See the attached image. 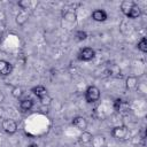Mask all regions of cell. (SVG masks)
Masks as SVG:
<instances>
[{
	"instance_id": "cell-14",
	"label": "cell",
	"mask_w": 147,
	"mask_h": 147,
	"mask_svg": "<svg viewBox=\"0 0 147 147\" xmlns=\"http://www.w3.org/2000/svg\"><path fill=\"white\" fill-rule=\"evenodd\" d=\"M28 20H29V15H28L26 10H21V11H18L17 15H16V18H15L16 23H17L20 26L24 25V24L28 22Z\"/></svg>"
},
{
	"instance_id": "cell-1",
	"label": "cell",
	"mask_w": 147,
	"mask_h": 147,
	"mask_svg": "<svg viewBox=\"0 0 147 147\" xmlns=\"http://www.w3.org/2000/svg\"><path fill=\"white\" fill-rule=\"evenodd\" d=\"M31 92L39 99V101L42 103V105H49L51 101H52V98L49 96L48 94V91L47 88L44 86V85H37V86H33L31 88Z\"/></svg>"
},
{
	"instance_id": "cell-2",
	"label": "cell",
	"mask_w": 147,
	"mask_h": 147,
	"mask_svg": "<svg viewBox=\"0 0 147 147\" xmlns=\"http://www.w3.org/2000/svg\"><path fill=\"white\" fill-rule=\"evenodd\" d=\"M85 100L87 103H95L100 100L101 98V92H100V88L95 85H90L86 91H85Z\"/></svg>"
},
{
	"instance_id": "cell-6",
	"label": "cell",
	"mask_w": 147,
	"mask_h": 147,
	"mask_svg": "<svg viewBox=\"0 0 147 147\" xmlns=\"http://www.w3.org/2000/svg\"><path fill=\"white\" fill-rule=\"evenodd\" d=\"M71 124H72L76 129H78L79 131H85V130H87V125H88L87 119H86L84 116H75V117L72 118V121H71Z\"/></svg>"
},
{
	"instance_id": "cell-19",
	"label": "cell",
	"mask_w": 147,
	"mask_h": 147,
	"mask_svg": "<svg viewBox=\"0 0 147 147\" xmlns=\"http://www.w3.org/2000/svg\"><path fill=\"white\" fill-rule=\"evenodd\" d=\"M75 38L78 40V41H84L87 39V32L84 31V30H77L75 32Z\"/></svg>"
},
{
	"instance_id": "cell-7",
	"label": "cell",
	"mask_w": 147,
	"mask_h": 147,
	"mask_svg": "<svg viewBox=\"0 0 147 147\" xmlns=\"http://www.w3.org/2000/svg\"><path fill=\"white\" fill-rule=\"evenodd\" d=\"M91 18L93 20V21H95V22H105V21H107V18H108V14H107V11L105 10V9H100V8H98V9H94L93 11H92V14H91Z\"/></svg>"
},
{
	"instance_id": "cell-5",
	"label": "cell",
	"mask_w": 147,
	"mask_h": 147,
	"mask_svg": "<svg viewBox=\"0 0 147 147\" xmlns=\"http://www.w3.org/2000/svg\"><path fill=\"white\" fill-rule=\"evenodd\" d=\"M95 57V51L92 47H84L79 51L77 59L82 62H90Z\"/></svg>"
},
{
	"instance_id": "cell-16",
	"label": "cell",
	"mask_w": 147,
	"mask_h": 147,
	"mask_svg": "<svg viewBox=\"0 0 147 147\" xmlns=\"http://www.w3.org/2000/svg\"><path fill=\"white\" fill-rule=\"evenodd\" d=\"M134 3H136V1H133V0H124V1L121 2L119 9H121V11H122L124 15H126L127 11L132 8V6H133Z\"/></svg>"
},
{
	"instance_id": "cell-23",
	"label": "cell",
	"mask_w": 147,
	"mask_h": 147,
	"mask_svg": "<svg viewBox=\"0 0 147 147\" xmlns=\"http://www.w3.org/2000/svg\"><path fill=\"white\" fill-rule=\"evenodd\" d=\"M28 147H39L38 145H36V144H31V145H29Z\"/></svg>"
},
{
	"instance_id": "cell-24",
	"label": "cell",
	"mask_w": 147,
	"mask_h": 147,
	"mask_svg": "<svg viewBox=\"0 0 147 147\" xmlns=\"http://www.w3.org/2000/svg\"><path fill=\"white\" fill-rule=\"evenodd\" d=\"M1 38H2V33L0 32V40H1Z\"/></svg>"
},
{
	"instance_id": "cell-10",
	"label": "cell",
	"mask_w": 147,
	"mask_h": 147,
	"mask_svg": "<svg viewBox=\"0 0 147 147\" xmlns=\"http://www.w3.org/2000/svg\"><path fill=\"white\" fill-rule=\"evenodd\" d=\"M34 106V102L32 99H29V98H25V99H22L20 100V103H18V107L22 111H30Z\"/></svg>"
},
{
	"instance_id": "cell-4",
	"label": "cell",
	"mask_w": 147,
	"mask_h": 147,
	"mask_svg": "<svg viewBox=\"0 0 147 147\" xmlns=\"http://www.w3.org/2000/svg\"><path fill=\"white\" fill-rule=\"evenodd\" d=\"M1 127L7 134L13 136L17 132V122L13 118H3L1 122Z\"/></svg>"
},
{
	"instance_id": "cell-15",
	"label": "cell",
	"mask_w": 147,
	"mask_h": 147,
	"mask_svg": "<svg viewBox=\"0 0 147 147\" xmlns=\"http://www.w3.org/2000/svg\"><path fill=\"white\" fill-rule=\"evenodd\" d=\"M92 137H93V134H92L91 132H88L87 130L82 131L80 136L78 137V138H79V142H80V144H83V145H87V144H90V142H91Z\"/></svg>"
},
{
	"instance_id": "cell-21",
	"label": "cell",
	"mask_w": 147,
	"mask_h": 147,
	"mask_svg": "<svg viewBox=\"0 0 147 147\" xmlns=\"http://www.w3.org/2000/svg\"><path fill=\"white\" fill-rule=\"evenodd\" d=\"M122 105H123V100H122V99H119V98L115 99V100H114V102H113V107H114L115 111L119 113V111H121V109H122Z\"/></svg>"
},
{
	"instance_id": "cell-3",
	"label": "cell",
	"mask_w": 147,
	"mask_h": 147,
	"mask_svg": "<svg viewBox=\"0 0 147 147\" xmlns=\"http://www.w3.org/2000/svg\"><path fill=\"white\" fill-rule=\"evenodd\" d=\"M130 134V131L126 125H117L111 129L110 136L116 140H125Z\"/></svg>"
},
{
	"instance_id": "cell-13",
	"label": "cell",
	"mask_w": 147,
	"mask_h": 147,
	"mask_svg": "<svg viewBox=\"0 0 147 147\" xmlns=\"http://www.w3.org/2000/svg\"><path fill=\"white\" fill-rule=\"evenodd\" d=\"M62 17L64 21H67L69 23H76V21H77V14L75 10H71V9L64 10L62 14Z\"/></svg>"
},
{
	"instance_id": "cell-18",
	"label": "cell",
	"mask_w": 147,
	"mask_h": 147,
	"mask_svg": "<svg viewBox=\"0 0 147 147\" xmlns=\"http://www.w3.org/2000/svg\"><path fill=\"white\" fill-rule=\"evenodd\" d=\"M23 93H24V91H23V88L21 86H14L11 88V95L15 99H21L22 95H23Z\"/></svg>"
},
{
	"instance_id": "cell-20",
	"label": "cell",
	"mask_w": 147,
	"mask_h": 147,
	"mask_svg": "<svg viewBox=\"0 0 147 147\" xmlns=\"http://www.w3.org/2000/svg\"><path fill=\"white\" fill-rule=\"evenodd\" d=\"M31 1L30 0H21L17 2V6L21 8V10H28V8L30 7Z\"/></svg>"
},
{
	"instance_id": "cell-22",
	"label": "cell",
	"mask_w": 147,
	"mask_h": 147,
	"mask_svg": "<svg viewBox=\"0 0 147 147\" xmlns=\"http://www.w3.org/2000/svg\"><path fill=\"white\" fill-rule=\"evenodd\" d=\"M5 101V94L2 92H0V103H2Z\"/></svg>"
},
{
	"instance_id": "cell-17",
	"label": "cell",
	"mask_w": 147,
	"mask_h": 147,
	"mask_svg": "<svg viewBox=\"0 0 147 147\" xmlns=\"http://www.w3.org/2000/svg\"><path fill=\"white\" fill-rule=\"evenodd\" d=\"M137 48H138L141 53H146V52H147V39H146V37H142V38L138 41Z\"/></svg>"
},
{
	"instance_id": "cell-11",
	"label": "cell",
	"mask_w": 147,
	"mask_h": 147,
	"mask_svg": "<svg viewBox=\"0 0 147 147\" xmlns=\"http://www.w3.org/2000/svg\"><path fill=\"white\" fill-rule=\"evenodd\" d=\"M138 85H139V82H138V78L136 76L126 77V79H125V87H126V90L134 91V90L138 88Z\"/></svg>"
},
{
	"instance_id": "cell-9",
	"label": "cell",
	"mask_w": 147,
	"mask_h": 147,
	"mask_svg": "<svg viewBox=\"0 0 147 147\" xmlns=\"http://www.w3.org/2000/svg\"><path fill=\"white\" fill-rule=\"evenodd\" d=\"M141 14H142V11H141V8H140V6L136 2L133 6H132V8L127 11V14L125 15L127 18H131V20H136V18H139L140 16H141Z\"/></svg>"
},
{
	"instance_id": "cell-8",
	"label": "cell",
	"mask_w": 147,
	"mask_h": 147,
	"mask_svg": "<svg viewBox=\"0 0 147 147\" xmlns=\"http://www.w3.org/2000/svg\"><path fill=\"white\" fill-rule=\"evenodd\" d=\"M13 64L7 60H0V75L1 76H9L13 72Z\"/></svg>"
},
{
	"instance_id": "cell-12",
	"label": "cell",
	"mask_w": 147,
	"mask_h": 147,
	"mask_svg": "<svg viewBox=\"0 0 147 147\" xmlns=\"http://www.w3.org/2000/svg\"><path fill=\"white\" fill-rule=\"evenodd\" d=\"M92 147H105L106 146V138L103 134H94L90 142Z\"/></svg>"
}]
</instances>
